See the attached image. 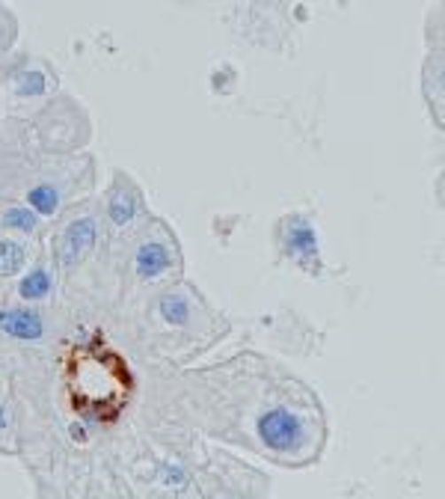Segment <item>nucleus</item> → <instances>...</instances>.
I'll list each match as a JSON object with an SVG mask.
<instances>
[{"label": "nucleus", "mask_w": 445, "mask_h": 499, "mask_svg": "<svg viewBox=\"0 0 445 499\" xmlns=\"http://www.w3.org/2000/svg\"><path fill=\"white\" fill-rule=\"evenodd\" d=\"M122 250L128 253V259H125L128 277L140 285L173 283L176 277L182 274L184 256L176 241V232L155 214H149L131 235H128L122 241Z\"/></svg>", "instance_id": "obj_1"}, {"label": "nucleus", "mask_w": 445, "mask_h": 499, "mask_svg": "<svg viewBox=\"0 0 445 499\" xmlns=\"http://www.w3.org/2000/svg\"><path fill=\"white\" fill-rule=\"evenodd\" d=\"M101 199L87 197L78 206L66 208L54 220V232L48 241V259L54 265L57 277L74 274L101 244Z\"/></svg>", "instance_id": "obj_2"}, {"label": "nucleus", "mask_w": 445, "mask_h": 499, "mask_svg": "<svg viewBox=\"0 0 445 499\" xmlns=\"http://www.w3.org/2000/svg\"><path fill=\"white\" fill-rule=\"evenodd\" d=\"M145 217H149V206L140 184L125 170H116L101 199V235L110 244H122Z\"/></svg>", "instance_id": "obj_3"}, {"label": "nucleus", "mask_w": 445, "mask_h": 499, "mask_svg": "<svg viewBox=\"0 0 445 499\" xmlns=\"http://www.w3.org/2000/svg\"><path fill=\"white\" fill-rule=\"evenodd\" d=\"M273 244H277L279 256L291 261L294 268H301L303 274H309V277L324 274L318 230H315L309 214H303V211L282 214L277 223H273Z\"/></svg>", "instance_id": "obj_4"}, {"label": "nucleus", "mask_w": 445, "mask_h": 499, "mask_svg": "<svg viewBox=\"0 0 445 499\" xmlns=\"http://www.w3.org/2000/svg\"><path fill=\"white\" fill-rule=\"evenodd\" d=\"M270 481L246 464L229 458L226 452L214 455V467L205 470L202 499H268Z\"/></svg>", "instance_id": "obj_5"}, {"label": "nucleus", "mask_w": 445, "mask_h": 499, "mask_svg": "<svg viewBox=\"0 0 445 499\" xmlns=\"http://www.w3.org/2000/svg\"><path fill=\"white\" fill-rule=\"evenodd\" d=\"M0 87L10 90L19 101L48 98L57 90V72L42 57L10 51L6 57H0Z\"/></svg>", "instance_id": "obj_6"}, {"label": "nucleus", "mask_w": 445, "mask_h": 499, "mask_svg": "<svg viewBox=\"0 0 445 499\" xmlns=\"http://www.w3.org/2000/svg\"><path fill=\"white\" fill-rule=\"evenodd\" d=\"M152 312L164 321L167 327L182 330V333H193L205 324H211V309L205 307V300L193 292V285L182 283H167L164 289L152 294Z\"/></svg>", "instance_id": "obj_7"}, {"label": "nucleus", "mask_w": 445, "mask_h": 499, "mask_svg": "<svg viewBox=\"0 0 445 499\" xmlns=\"http://www.w3.org/2000/svg\"><path fill=\"white\" fill-rule=\"evenodd\" d=\"M0 336L39 345L51 339V316L42 307H27V303H0Z\"/></svg>", "instance_id": "obj_8"}, {"label": "nucleus", "mask_w": 445, "mask_h": 499, "mask_svg": "<svg viewBox=\"0 0 445 499\" xmlns=\"http://www.w3.org/2000/svg\"><path fill=\"white\" fill-rule=\"evenodd\" d=\"M57 292V270L51 265L48 250H39L36 259L30 261V268L15 280V300L27 303V307H39L48 303Z\"/></svg>", "instance_id": "obj_9"}, {"label": "nucleus", "mask_w": 445, "mask_h": 499, "mask_svg": "<svg viewBox=\"0 0 445 499\" xmlns=\"http://www.w3.org/2000/svg\"><path fill=\"white\" fill-rule=\"evenodd\" d=\"M0 235H24V238L39 241L45 235V220L24 202L0 193Z\"/></svg>", "instance_id": "obj_10"}, {"label": "nucleus", "mask_w": 445, "mask_h": 499, "mask_svg": "<svg viewBox=\"0 0 445 499\" xmlns=\"http://www.w3.org/2000/svg\"><path fill=\"white\" fill-rule=\"evenodd\" d=\"M39 247L33 238L24 235H0V283L19 280L24 270L30 268V261L36 259Z\"/></svg>", "instance_id": "obj_11"}, {"label": "nucleus", "mask_w": 445, "mask_h": 499, "mask_svg": "<svg viewBox=\"0 0 445 499\" xmlns=\"http://www.w3.org/2000/svg\"><path fill=\"white\" fill-rule=\"evenodd\" d=\"M445 63H442V48H431V54L425 57L422 69V96L431 110V120L436 129H442V98H445Z\"/></svg>", "instance_id": "obj_12"}, {"label": "nucleus", "mask_w": 445, "mask_h": 499, "mask_svg": "<svg viewBox=\"0 0 445 499\" xmlns=\"http://www.w3.org/2000/svg\"><path fill=\"white\" fill-rule=\"evenodd\" d=\"M15 449V410L10 395L0 390V452H12Z\"/></svg>", "instance_id": "obj_13"}, {"label": "nucleus", "mask_w": 445, "mask_h": 499, "mask_svg": "<svg viewBox=\"0 0 445 499\" xmlns=\"http://www.w3.org/2000/svg\"><path fill=\"white\" fill-rule=\"evenodd\" d=\"M15 39H19V19H15L12 10H6V6L0 4V57L10 54Z\"/></svg>", "instance_id": "obj_14"}]
</instances>
